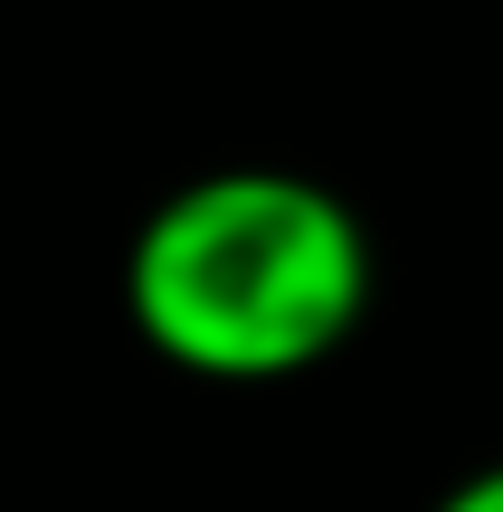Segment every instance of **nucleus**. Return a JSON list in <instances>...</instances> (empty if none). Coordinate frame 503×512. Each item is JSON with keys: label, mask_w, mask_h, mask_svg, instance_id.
Masks as SVG:
<instances>
[{"label": "nucleus", "mask_w": 503, "mask_h": 512, "mask_svg": "<svg viewBox=\"0 0 503 512\" xmlns=\"http://www.w3.org/2000/svg\"><path fill=\"white\" fill-rule=\"evenodd\" d=\"M371 313V228L314 171L228 162L162 190L124 247V323L219 389L323 370Z\"/></svg>", "instance_id": "1"}, {"label": "nucleus", "mask_w": 503, "mask_h": 512, "mask_svg": "<svg viewBox=\"0 0 503 512\" xmlns=\"http://www.w3.org/2000/svg\"><path fill=\"white\" fill-rule=\"evenodd\" d=\"M428 512H503V465H475V475H456Z\"/></svg>", "instance_id": "2"}]
</instances>
